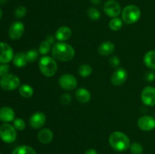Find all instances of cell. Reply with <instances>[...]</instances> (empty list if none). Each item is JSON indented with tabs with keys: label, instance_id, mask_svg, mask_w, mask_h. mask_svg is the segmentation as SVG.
I'll list each match as a JSON object with an SVG mask.
<instances>
[{
	"label": "cell",
	"instance_id": "obj_1",
	"mask_svg": "<svg viewBox=\"0 0 155 154\" xmlns=\"http://www.w3.org/2000/svg\"><path fill=\"white\" fill-rule=\"evenodd\" d=\"M51 54L55 60L67 62L74 58L75 56V50L69 44L59 42L52 46Z\"/></svg>",
	"mask_w": 155,
	"mask_h": 154
},
{
	"label": "cell",
	"instance_id": "obj_2",
	"mask_svg": "<svg viewBox=\"0 0 155 154\" xmlns=\"http://www.w3.org/2000/svg\"><path fill=\"white\" fill-rule=\"evenodd\" d=\"M109 143L114 150L124 152L130 146V140L128 136L121 131H114L109 136Z\"/></svg>",
	"mask_w": 155,
	"mask_h": 154
},
{
	"label": "cell",
	"instance_id": "obj_3",
	"mask_svg": "<svg viewBox=\"0 0 155 154\" xmlns=\"http://www.w3.org/2000/svg\"><path fill=\"white\" fill-rule=\"evenodd\" d=\"M39 68L45 76L52 77L57 72L58 64L54 58L49 56H44L39 60Z\"/></svg>",
	"mask_w": 155,
	"mask_h": 154
},
{
	"label": "cell",
	"instance_id": "obj_4",
	"mask_svg": "<svg viewBox=\"0 0 155 154\" xmlns=\"http://www.w3.org/2000/svg\"><path fill=\"white\" fill-rule=\"evenodd\" d=\"M122 20L127 24H133L139 21L141 18V10L135 5H129L122 11Z\"/></svg>",
	"mask_w": 155,
	"mask_h": 154
},
{
	"label": "cell",
	"instance_id": "obj_5",
	"mask_svg": "<svg viewBox=\"0 0 155 154\" xmlns=\"http://www.w3.org/2000/svg\"><path fill=\"white\" fill-rule=\"evenodd\" d=\"M17 130L13 125L5 123L0 126V138L6 143H12L17 139Z\"/></svg>",
	"mask_w": 155,
	"mask_h": 154
},
{
	"label": "cell",
	"instance_id": "obj_6",
	"mask_svg": "<svg viewBox=\"0 0 155 154\" xmlns=\"http://www.w3.org/2000/svg\"><path fill=\"white\" fill-rule=\"evenodd\" d=\"M20 79L15 74L8 73L0 79V86L5 91H14L20 85Z\"/></svg>",
	"mask_w": 155,
	"mask_h": 154
},
{
	"label": "cell",
	"instance_id": "obj_7",
	"mask_svg": "<svg viewBox=\"0 0 155 154\" xmlns=\"http://www.w3.org/2000/svg\"><path fill=\"white\" fill-rule=\"evenodd\" d=\"M103 10L105 14L110 18H117L122 13L120 5L116 0H107L104 2Z\"/></svg>",
	"mask_w": 155,
	"mask_h": 154
},
{
	"label": "cell",
	"instance_id": "obj_8",
	"mask_svg": "<svg viewBox=\"0 0 155 154\" xmlns=\"http://www.w3.org/2000/svg\"><path fill=\"white\" fill-rule=\"evenodd\" d=\"M59 85L66 91H72L77 86V79L71 74H64L58 80Z\"/></svg>",
	"mask_w": 155,
	"mask_h": 154
},
{
	"label": "cell",
	"instance_id": "obj_9",
	"mask_svg": "<svg viewBox=\"0 0 155 154\" xmlns=\"http://www.w3.org/2000/svg\"><path fill=\"white\" fill-rule=\"evenodd\" d=\"M15 54L12 47L7 43L0 42V63H8L13 60Z\"/></svg>",
	"mask_w": 155,
	"mask_h": 154
},
{
	"label": "cell",
	"instance_id": "obj_10",
	"mask_svg": "<svg viewBox=\"0 0 155 154\" xmlns=\"http://www.w3.org/2000/svg\"><path fill=\"white\" fill-rule=\"evenodd\" d=\"M141 99L145 105L148 107L155 106V88L152 86L145 87L141 94Z\"/></svg>",
	"mask_w": 155,
	"mask_h": 154
},
{
	"label": "cell",
	"instance_id": "obj_11",
	"mask_svg": "<svg viewBox=\"0 0 155 154\" xmlns=\"http://www.w3.org/2000/svg\"><path fill=\"white\" fill-rule=\"evenodd\" d=\"M24 33V24L21 21H15L8 30L9 37L13 40L21 39Z\"/></svg>",
	"mask_w": 155,
	"mask_h": 154
},
{
	"label": "cell",
	"instance_id": "obj_12",
	"mask_svg": "<svg viewBox=\"0 0 155 154\" xmlns=\"http://www.w3.org/2000/svg\"><path fill=\"white\" fill-rule=\"evenodd\" d=\"M127 76H128L127 71L124 68L119 67L113 72L110 80L114 85L120 86L127 81Z\"/></svg>",
	"mask_w": 155,
	"mask_h": 154
},
{
	"label": "cell",
	"instance_id": "obj_13",
	"mask_svg": "<svg viewBox=\"0 0 155 154\" xmlns=\"http://www.w3.org/2000/svg\"><path fill=\"white\" fill-rule=\"evenodd\" d=\"M137 125L142 131H151L155 128V119L152 116H143L138 119Z\"/></svg>",
	"mask_w": 155,
	"mask_h": 154
},
{
	"label": "cell",
	"instance_id": "obj_14",
	"mask_svg": "<svg viewBox=\"0 0 155 154\" xmlns=\"http://www.w3.org/2000/svg\"><path fill=\"white\" fill-rule=\"evenodd\" d=\"M46 122V116L42 112H36L30 118L29 123L32 128L35 129L41 128Z\"/></svg>",
	"mask_w": 155,
	"mask_h": 154
},
{
	"label": "cell",
	"instance_id": "obj_15",
	"mask_svg": "<svg viewBox=\"0 0 155 154\" xmlns=\"http://www.w3.org/2000/svg\"><path fill=\"white\" fill-rule=\"evenodd\" d=\"M15 119V113L12 107H3L0 108V121L8 123Z\"/></svg>",
	"mask_w": 155,
	"mask_h": 154
},
{
	"label": "cell",
	"instance_id": "obj_16",
	"mask_svg": "<svg viewBox=\"0 0 155 154\" xmlns=\"http://www.w3.org/2000/svg\"><path fill=\"white\" fill-rule=\"evenodd\" d=\"M54 37L52 35H48L46 37V39L44 41H42L40 43L39 47V54H42V55H45V54H48L50 51V50L51 51V45L54 43Z\"/></svg>",
	"mask_w": 155,
	"mask_h": 154
},
{
	"label": "cell",
	"instance_id": "obj_17",
	"mask_svg": "<svg viewBox=\"0 0 155 154\" xmlns=\"http://www.w3.org/2000/svg\"><path fill=\"white\" fill-rule=\"evenodd\" d=\"M72 36V31L71 28L66 26L61 27L55 33V39L59 42H64L68 40Z\"/></svg>",
	"mask_w": 155,
	"mask_h": 154
},
{
	"label": "cell",
	"instance_id": "obj_18",
	"mask_svg": "<svg viewBox=\"0 0 155 154\" xmlns=\"http://www.w3.org/2000/svg\"><path fill=\"white\" fill-rule=\"evenodd\" d=\"M53 138H54V134L49 128H43L38 133V140L43 144H48L51 143Z\"/></svg>",
	"mask_w": 155,
	"mask_h": 154
},
{
	"label": "cell",
	"instance_id": "obj_19",
	"mask_svg": "<svg viewBox=\"0 0 155 154\" xmlns=\"http://www.w3.org/2000/svg\"><path fill=\"white\" fill-rule=\"evenodd\" d=\"M115 45L110 41L102 42L98 47V53L102 56H107L111 54L114 51Z\"/></svg>",
	"mask_w": 155,
	"mask_h": 154
},
{
	"label": "cell",
	"instance_id": "obj_20",
	"mask_svg": "<svg viewBox=\"0 0 155 154\" xmlns=\"http://www.w3.org/2000/svg\"><path fill=\"white\" fill-rule=\"evenodd\" d=\"M76 98L79 102L82 104H86L91 100V93L88 89L85 88H80L76 91Z\"/></svg>",
	"mask_w": 155,
	"mask_h": 154
},
{
	"label": "cell",
	"instance_id": "obj_21",
	"mask_svg": "<svg viewBox=\"0 0 155 154\" xmlns=\"http://www.w3.org/2000/svg\"><path fill=\"white\" fill-rule=\"evenodd\" d=\"M143 60L147 67L151 69H155V50L148 51L144 56Z\"/></svg>",
	"mask_w": 155,
	"mask_h": 154
},
{
	"label": "cell",
	"instance_id": "obj_22",
	"mask_svg": "<svg viewBox=\"0 0 155 154\" xmlns=\"http://www.w3.org/2000/svg\"><path fill=\"white\" fill-rule=\"evenodd\" d=\"M12 62H13V64L18 68L24 67L28 63L26 58V54L24 52L17 53L14 57Z\"/></svg>",
	"mask_w": 155,
	"mask_h": 154
},
{
	"label": "cell",
	"instance_id": "obj_23",
	"mask_svg": "<svg viewBox=\"0 0 155 154\" xmlns=\"http://www.w3.org/2000/svg\"><path fill=\"white\" fill-rule=\"evenodd\" d=\"M12 154H37L33 147L27 145H21L15 148Z\"/></svg>",
	"mask_w": 155,
	"mask_h": 154
},
{
	"label": "cell",
	"instance_id": "obj_24",
	"mask_svg": "<svg viewBox=\"0 0 155 154\" xmlns=\"http://www.w3.org/2000/svg\"><path fill=\"white\" fill-rule=\"evenodd\" d=\"M33 89L29 85H22L19 88V93L23 98H30L33 96Z\"/></svg>",
	"mask_w": 155,
	"mask_h": 154
},
{
	"label": "cell",
	"instance_id": "obj_25",
	"mask_svg": "<svg viewBox=\"0 0 155 154\" xmlns=\"http://www.w3.org/2000/svg\"><path fill=\"white\" fill-rule=\"evenodd\" d=\"M123 20L120 19L117 17V18H114L109 21V28L112 30V31H118L121 29L123 27Z\"/></svg>",
	"mask_w": 155,
	"mask_h": 154
},
{
	"label": "cell",
	"instance_id": "obj_26",
	"mask_svg": "<svg viewBox=\"0 0 155 154\" xmlns=\"http://www.w3.org/2000/svg\"><path fill=\"white\" fill-rule=\"evenodd\" d=\"M78 72L82 77L86 78V77L89 76L92 74V68L90 65L87 64V63H84V64H82L79 66Z\"/></svg>",
	"mask_w": 155,
	"mask_h": 154
},
{
	"label": "cell",
	"instance_id": "obj_27",
	"mask_svg": "<svg viewBox=\"0 0 155 154\" xmlns=\"http://www.w3.org/2000/svg\"><path fill=\"white\" fill-rule=\"evenodd\" d=\"M87 15L92 21H98L101 18V12L96 8L91 7L88 9Z\"/></svg>",
	"mask_w": 155,
	"mask_h": 154
},
{
	"label": "cell",
	"instance_id": "obj_28",
	"mask_svg": "<svg viewBox=\"0 0 155 154\" xmlns=\"http://www.w3.org/2000/svg\"><path fill=\"white\" fill-rule=\"evenodd\" d=\"M130 150L132 154H142L144 152L143 146L139 142H134L130 144Z\"/></svg>",
	"mask_w": 155,
	"mask_h": 154
},
{
	"label": "cell",
	"instance_id": "obj_29",
	"mask_svg": "<svg viewBox=\"0 0 155 154\" xmlns=\"http://www.w3.org/2000/svg\"><path fill=\"white\" fill-rule=\"evenodd\" d=\"M25 54L27 62H30V63H33L39 57V51L36 50H30Z\"/></svg>",
	"mask_w": 155,
	"mask_h": 154
},
{
	"label": "cell",
	"instance_id": "obj_30",
	"mask_svg": "<svg viewBox=\"0 0 155 154\" xmlns=\"http://www.w3.org/2000/svg\"><path fill=\"white\" fill-rule=\"evenodd\" d=\"M13 126L15 127L17 131H23L25 129L26 124L24 119L21 118H17L13 121Z\"/></svg>",
	"mask_w": 155,
	"mask_h": 154
},
{
	"label": "cell",
	"instance_id": "obj_31",
	"mask_svg": "<svg viewBox=\"0 0 155 154\" xmlns=\"http://www.w3.org/2000/svg\"><path fill=\"white\" fill-rule=\"evenodd\" d=\"M27 10L24 6H18L15 10V15L17 18H23L27 14Z\"/></svg>",
	"mask_w": 155,
	"mask_h": 154
},
{
	"label": "cell",
	"instance_id": "obj_32",
	"mask_svg": "<svg viewBox=\"0 0 155 154\" xmlns=\"http://www.w3.org/2000/svg\"><path fill=\"white\" fill-rule=\"evenodd\" d=\"M9 69H10V66L8 65V63H0V77L8 74Z\"/></svg>",
	"mask_w": 155,
	"mask_h": 154
},
{
	"label": "cell",
	"instance_id": "obj_33",
	"mask_svg": "<svg viewBox=\"0 0 155 154\" xmlns=\"http://www.w3.org/2000/svg\"><path fill=\"white\" fill-rule=\"evenodd\" d=\"M71 99H72V98H71V95L69 93H64L61 95L60 101L63 104H68L71 103Z\"/></svg>",
	"mask_w": 155,
	"mask_h": 154
},
{
	"label": "cell",
	"instance_id": "obj_34",
	"mask_svg": "<svg viewBox=\"0 0 155 154\" xmlns=\"http://www.w3.org/2000/svg\"><path fill=\"white\" fill-rule=\"evenodd\" d=\"M109 63H110V66H113V67H117L119 66L120 63V58L117 56L114 55L110 57V59L109 60Z\"/></svg>",
	"mask_w": 155,
	"mask_h": 154
},
{
	"label": "cell",
	"instance_id": "obj_35",
	"mask_svg": "<svg viewBox=\"0 0 155 154\" xmlns=\"http://www.w3.org/2000/svg\"><path fill=\"white\" fill-rule=\"evenodd\" d=\"M145 78L148 82L154 81L155 79V73L153 71H149V72H146Z\"/></svg>",
	"mask_w": 155,
	"mask_h": 154
},
{
	"label": "cell",
	"instance_id": "obj_36",
	"mask_svg": "<svg viewBox=\"0 0 155 154\" xmlns=\"http://www.w3.org/2000/svg\"><path fill=\"white\" fill-rule=\"evenodd\" d=\"M84 154H98V152L95 149H89L86 151Z\"/></svg>",
	"mask_w": 155,
	"mask_h": 154
},
{
	"label": "cell",
	"instance_id": "obj_37",
	"mask_svg": "<svg viewBox=\"0 0 155 154\" xmlns=\"http://www.w3.org/2000/svg\"><path fill=\"white\" fill-rule=\"evenodd\" d=\"M91 2L94 5H98L101 4V0H90Z\"/></svg>",
	"mask_w": 155,
	"mask_h": 154
},
{
	"label": "cell",
	"instance_id": "obj_38",
	"mask_svg": "<svg viewBox=\"0 0 155 154\" xmlns=\"http://www.w3.org/2000/svg\"><path fill=\"white\" fill-rule=\"evenodd\" d=\"M9 0H0V5H4L7 3Z\"/></svg>",
	"mask_w": 155,
	"mask_h": 154
},
{
	"label": "cell",
	"instance_id": "obj_39",
	"mask_svg": "<svg viewBox=\"0 0 155 154\" xmlns=\"http://www.w3.org/2000/svg\"><path fill=\"white\" fill-rule=\"evenodd\" d=\"M2 17V11L1 8H0V20H1Z\"/></svg>",
	"mask_w": 155,
	"mask_h": 154
},
{
	"label": "cell",
	"instance_id": "obj_40",
	"mask_svg": "<svg viewBox=\"0 0 155 154\" xmlns=\"http://www.w3.org/2000/svg\"><path fill=\"white\" fill-rule=\"evenodd\" d=\"M0 154H2V153H1V152H0Z\"/></svg>",
	"mask_w": 155,
	"mask_h": 154
}]
</instances>
